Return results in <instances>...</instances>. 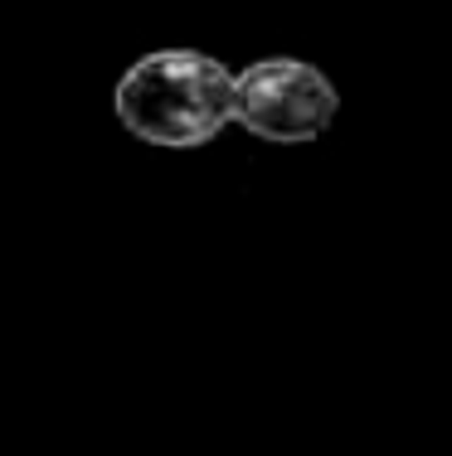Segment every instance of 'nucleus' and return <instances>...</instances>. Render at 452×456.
<instances>
[{"label": "nucleus", "mask_w": 452, "mask_h": 456, "mask_svg": "<svg viewBox=\"0 0 452 456\" xmlns=\"http://www.w3.org/2000/svg\"><path fill=\"white\" fill-rule=\"evenodd\" d=\"M112 112L151 146H204L234 117V73L200 49H156L117 78Z\"/></svg>", "instance_id": "1"}, {"label": "nucleus", "mask_w": 452, "mask_h": 456, "mask_svg": "<svg viewBox=\"0 0 452 456\" xmlns=\"http://www.w3.org/2000/svg\"><path fill=\"white\" fill-rule=\"evenodd\" d=\"M341 97L316 63L301 59H258L234 78V117L243 132L263 141H316L336 122Z\"/></svg>", "instance_id": "2"}]
</instances>
